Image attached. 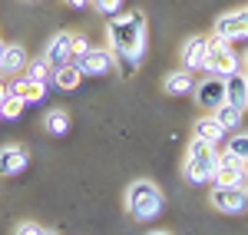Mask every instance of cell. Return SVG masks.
<instances>
[{"label": "cell", "instance_id": "cell-1", "mask_svg": "<svg viewBox=\"0 0 248 235\" xmlns=\"http://www.w3.org/2000/svg\"><path fill=\"white\" fill-rule=\"evenodd\" d=\"M106 33H109V50H113V63L119 66V77L129 79L139 70V60L146 50V17L139 10L119 14L109 20Z\"/></svg>", "mask_w": 248, "mask_h": 235}, {"label": "cell", "instance_id": "cell-2", "mask_svg": "<svg viewBox=\"0 0 248 235\" xmlns=\"http://www.w3.org/2000/svg\"><path fill=\"white\" fill-rule=\"evenodd\" d=\"M162 209H166V196L159 192L153 179H136L126 189V212L136 222H153L155 216H162Z\"/></svg>", "mask_w": 248, "mask_h": 235}, {"label": "cell", "instance_id": "cell-3", "mask_svg": "<svg viewBox=\"0 0 248 235\" xmlns=\"http://www.w3.org/2000/svg\"><path fill=\"white\" fill-rule=\"evenodd\" d=\"M218 156H222V153H218L212 142L192 136L189 149H186V162H182V172H186V179H189L192 186H205V182H212V176H215V166H218Z\"/></svg>", "mask_w": 248, "mask_h": 235}, {"label": "cell", "instance_id": "cell-4", "mask_svg": "<svg viewBox=\"0 0 248 235\" xmlns=\"http://www.w3.org/2000/svg\"><path fill=\"white\" fill-rule=\"evenodd\" d=\"M238 63L242 57H235L229 40H222L218 33L209 37V57H205V73H215V77H232L238 73Z\"/></svg>", "mask_w": 248, "mask_h": 235}, {"label": "cell", "instance_id": "cell-5", "mask_svg": "<svg viewBox=\"0 0 248 235\" xmlns=\"http://www.w3.org/2000/svg\"><path fill=\"white\" fill-rule=\"evenodd\" d=\"M212 209L225 212V216H238L248 209V192L245 186H215L212 189Z\"/></svg>", "mask_w": 248, "mask_h": 235}, {"label": "cell", "instance_id": "cell-6", "mask_svg": "<svg viewBox=\"0 0 248 235\" xmlns=\"http://www.w3.org/2000/svg\"><path fill=\"white\" fill-rule=\"evenodd\" d=\"M195 103L202 106V110H209V113H215L222 103H225V77H215V73H209L205 79H199L195 83Z\"/></svg>", "mask_w": 248, "mask_h": 235}, {"label": "cell", "instance_id": "cell-7", "mask_svg": "<svg viewBox=\"0 0 248 235\" xmlns=\"http://www.w3.org/2000/svg\"><path fill=\"white\" fill-rule=\"evenodd\" d=\"M77 63V70L83 73V77H103V73H109L113 70V50H96V47H90L83 57L73 60Z\"/></svg>", "mask_w": 248, "mask_h": 235}, {"label": "cell", "instance_id": "cell-8", "mask_svg": "<svg viewBox=\"0 0 248 235\" xmlns=\"http://www.w3.org/2000/svg\"><path fill=\"white\" fill-rule=\"evenodd\" d=\"M212 33H218L222 40H245L248 37V10H232V14H222V17L215 20V30Z\"/></svg>", "mask_w": 248, "mask_h": 235}, {"label": "cell", "instance_id": "cell-9", "mask_svg": "<svg viewBox=\"0 0 248 235\" xmlns=\"http://www.w3.org/2000/svg\"><path fill=\"white\" fill-rule=\"evenodd\" d=\"M212 182H215V186H242V182H245V166H242V159H235L232 153H222Z\"/></svg>", "mask_w": 248, "mask_h": 235}, {"label": "cell", "instance_id": "cell-10", "mask_svg": "<svg viewBox=\"0 0 248 235\" xmlns=\"http://www.w3.org/2000/svg\"><path fill=\"white\" fill-rule=\"evenodd\" d=\"M70 47H73V33H70V30H60V33H53V40L46 43L43 57L50 60V66H53V70H57V66H66V63H73Z\"/></svg>", "mask_w": 248, "mask_h": 235}, {"label": "cell", "instance_id": "cell-11", "mask_svg": "<svg viewBox=\"0 0 248 235\" xmlns=\"http://www.w3.org/2000/svg\"><path fill=\"white\" fill-rule=\"evenodd\" d=\"M205 57H209V37H189L182 47V66L186 70H205Z\"/></svg>", "mask_w": 248, "mask_h": 235}, {"label": "cell", "instance_id": "cell-12", "mask_svg": "<svg viewBox=\"0 0 248 235\" xmlns=\"http://www.w3.org/2000/svg\"><path fill=\"white\" fill-rule=\"evenodd\" d=\"M46 86H50V83H43V79L17 77L10 83V93H17L23 103H43V99H46Z\"/></svg>", "mask_w": 248, "mask_h": 235}, {"label": "cell", "instance_id": "cell-13", "mask_svg": "<svg viewBox=\"0 0 248 235\" xmlns=\"http://www.w3.org/2000/svg\"><path fill=\"white\" fill-rule=\"evenodd\" d=\"M27 70V50L20 43H3V53H0V73L3 77H17Z\"/></svg>", "mask_w": 248, "mask_h": 235}, {"label": "cell", "instance_id": "cell-14", "mask_svg": "<svg viewBox=\"0 0 248 235\" xmlns=\"http://www.w3.org/2000/svg\"><path fill=\"white\" fill-rule=\"evenodd\" d=\"M27 162L30 156L23 146H0V176H17L27 169Z\"/></svg>", "mask_w": 248, "mask_h": 235}, {"label": "cell", "instance_id": "cell-15", "mask_svg": "<svg viewBox=\"0 0 248 235\" xmlns=\"http://www.w3.org/2000/svg\"><path fill=\"white\" fill-rule=\"evenodd\" d=\"M195 83H199V79H195V73L182 66V70H172L162 86H166V93H169V96H189L192 90H195Z\"/></svg>", "mask_w": 248, "mask_h": 235}, {"label": "cell", "instance_id": "cell-16", "mask_svg": "<svg viewBox=\"0 0 248 235\" xmlns=\"http://www.w3.org/2000/svg\"><path fill=\"white\" fill-rule=\"evenodd\" d=\"M225 103L238 106V110H248V77L245 73L225 77Z\"/></svg>", "mask_w": 248, "mask_h": 235}, {"label": "cell", "instance_id": "cell-17", "mask_svg": "<svg viewBox=\"0 0 248 235\" xmlns=\"http://www.w3.org/2000/svg\"><path fill=\"white\" fill-rule=\"evenodd\" d=\"M192 133H195V139H205V142H212V146H218V142L225 139V126L209 113V116H202L195 126H192Z\"/></svg>", "mask_w": 248, "mask_h": 235}, {"label": "cell", "instance_id": "cell-18", "mask_svg": "<svg viewBox=\"0 0 248 235\" xmlns=\"http://www.w3.org/2000/svg\"><path fill=\"white\" fill-rule=\"evenodd\" d=\"M43 126H46V133H50V136H66V133H70V113H66V110H60V106H53V110H46Z\"/></svg>", "mask_w": 248, "mask_h": 235}, {"label": "cell", "instance_id": "cell-19", "mask_svg": "<svg viewBox=\"0 0 248 235\" xmlns=\"http://www.w3.org/2000/svg\"><path fill=\"white\" fill-rule=\"evenodd\" d=\"M242 113H245V110H238V106H232V103H222L212 116L225 126V133H232V129H238V126H242Z\"/></svg>", "mask_w": 248, "mask_h": 235}, {"label": "cell", "instance_id": "cell-20", "mask_svg": "<svg viewBox=\"0 0 248 235\" xmlns=\"http://www.w3.org/2000/svg\"><path fill=\"white\" fill-rule=\"evenodd\" d=\"M79 77H83V73L77 70V63H66V66H57V70H53V83H57L60 90H77Z\"/></svg>", "mask_w": 248, "mask_h": 235}, {"label": "cell", "instance_id": "cell-21", "mask_svg": "<svg viewBox=\"0 0 248 235\" xmlns=\"http://www.w3.org/2000/svg\"><path fill=\"white\" fill-rule=\"evenodd\" d=\"M27 77H33V79H43V83H50V79H53V66H50V60H46V57L27 60Z\"/></svg>", "mask_w": 248, "mask_h": 235}, {"label": "cell", "instance_id": "cell-22", "mask_svg": "<svg viewBox=\"0 0 248 235\" xmlns=\"http://www.w3.org/2000/svg\"><path fill=\"white\" fill-rule=\"evenodd\" d=\"M23 110H27V103H23L17 93H10V96L0 103V119H17Z\"/></svg>", "mask_w": 248, "mask_h": 235}, {"label": "cell", "instance_id": "cell-23", "mask_svg": "<svg viewBox=\"0 0 248 235\" xmlns=\"http://www.w3.org/2000/svg\"><path fill=\"white\" fill-rule=\"evenodd\" d=\"M225 153H232L235 159H248V133L229 136V142H225Z\"/></svg>", "mask_w": 248, "mask_h": 235}, {"label": "cell", "instance_id": "cell-24", "mask_svg": "<svg viewBox=\"0 0 248 235\" xmlns=\"http://www.w3.org/2000/svg\"><path fill=\"white\" fill-rule=\"evenodd\" d=\"M90 3H93L103 17H116V10L123 7V0H90Z\"/></svg>", "mask_w": 248, "mask_h": 235}, {"label": "cell", "instance_id": "cell-25", "mask_svg": "<svg viewBox=\"0 0 248 235\" xmlns=\"http://www.w3.org/2000/svg\"><path fill=\"white\" fill-rule=\"evenodd\" d=\"M86 50H90V40L83 37V33H73V47H70V53H73V60H77V57H83Z\"/></svg>", "mask_w": 248, "mask_h": 235}, {"label": "cell", "instance_id": "cell-26", "mask_svg": "<svg viewBox=\"0 0 248 235\" xmlns=\"http://www.w3.org/2000/svg\"><path fill=\"white\" fill-rule=\"evenodd\" d=\"M40 232H43V229H40L37 222H20L14 235H40Z\"/></svg>", "mask_w": 248, "mask_h": 235}, {"label": "cell", "instance_id": "cell-27", "mask_svg": "<svg viewBox=\"0 0 248 235\" xmlns=\"http://www.w3.org/2000/svg\"><path fill=\"white\" fill-rule=\"evenodd\" d=\"M7 96H10V83H7V79L0 77V103H3Z\"/></svg>", "mask_w": 248, "mask_h": 235}, {"label": "cell", "instance_id": "cell-28", "mask_svg": "<svg viewBox=\"0 0 248 235\" xmlns=\"http://www.w3.org/2000/svg\"><path fill=\"white\" fill-rule=\"evenodd\" d=\"M63 3H66V7H73V10H83L90 0H63Z\"/></svg>", "mask_w": 248, "mask_h": 235}, {"label": "cell", "instance_id": "cell-29", "mask_svg": "<svg viewBox=\"0 0 248 235\" xmlns=\"http://www.w3.org/2000/svg\"><path fill=\"white\" fill-rule=\"evenodd\" d=\"M242 73H245V77H248V50H245V53H242Z\"/></svg>", "mask_w": 248, "mask_h": 235}, {"label": "cell", "instance_id": "cell-30", "mask_svg": "<svg viewBox=\"0 0 248 235\" xmlns=\"http://www.w3.org/2000/svg\"><path fill=\"white\" fill-rule=\"evenodd\" d=\"M146 235H172V232H162V229H159V232H146Z\"/></svg>", "mask_w": 248, "mask_h": 235}, {"label": "cell", "instance_id": "cell-31", "mask_svg": "<svg viewBox=\"0 0 248 235\" xmlns=\"http://www.w3.org/2000/svg\"><path fill=\"white\" fill-rule=\"evenodd\" d=\"M40 235H57V232H53V229H43V232H40Z\"/></svg>", "mask_w": 248, "mask_h": 235}, {"label": "cell", "instance_id": "cell-32", "mask_svg": "<svg viewBox=\"0 0 248 235\" xmlns=\"http://www.w3.org/2000/svg\"><path fill=\"white\" fill-rule=\"evenodd\" d=\"M242 166H245V176H248V159H242Z\"/></svg>", "mask_w": 248, "mask_h": 235}, {"label": "cell", "instance_id": "cell-33", "mask_svg": "<svg viewBox=\"0 0 248 235\" xmlns=\"http://www.w3.org/2000/svg\"><path fill=\"white\" fill-rule=\"evenodd\" d=\"M242 186H245V192H248V176H245V182H242Z\"/></svg>", "mask_w": 248, "mask_h": 235}, {"label": "cell", "instance_id": "cell-34", "mask_svg": "<svg viewBox=\"0 0 248 235\" xmlns=\"http://www.w3.org/2000/svg\"><path fill=\"white\" fill-rule=\"evenodd\" d=\"M0 53H3V40H0ZM0 77H3V73H0Z\"/></svg>", "mask_w": 248, "mask_h": 235}]
</instances>
